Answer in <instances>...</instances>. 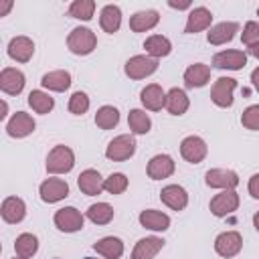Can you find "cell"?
<instances>
[{"label":"cell","instance_id":"cell-1","mask_svg":"<svg viewBox=\"0 0 259 259\" xmlns=\"http://www.w3.org/2000/svg\"><path fill=\"white\" fill-rule=\"evenodd\" d=\"M67 47L73 55H79V57H85V55H91L97 47V36L91 28L87 26H75L69 36H67Z\"/></svg>","mask_w":259,"mask_h":259},{"label":"cell","instance_id":"cell-2","mask_svg":"<svg viewBox=\"0 0 259 259\" xmlns=\"http://www.w3.org/2000/svg\"><path fill=\"white\" fill-rule=\"evenodd\" d=\"M75 166V154L69 146L57 144L47 156V172L49 174H67Z\"/></svg>","mask_w":259,"mask_h":259},{"label":"cell","instance_id":"cell-3","mask_svg":"<svg viewBox=\"0 0 259 259\" xmlns=\"http://www.w3.org/2000/svg\"><path fill=\"white\" fill-rule=\"evenodd\" d=\"M136 146L138 144H136L134 136H130V134L115 136L105 148V158L111 162H125L136 154Z\"/></svg>","mask_w":259,"mask_h":259},{"label":"cell","instance_id":"cell-4","mask_svg":"<svg viewBox=\"0 0 259 259\" xmlns=\"http://www.w3.org/2000/svg\"><path fill=\"white\" fill-rule=\"evenodd\" d=\"M156 71H158V59H152L150 55H136L127 59L123 65V73L134 81L146 79Z\"/></svg>","mask_w":259,"mask_h":259},{"label":"cell","instance_id":"cell-5","mask_svg":"<svg viewBox=\"0 0 259 259\" xmlns=\"http://www.w3.org/2000/svg\"><path fill=\"white\" fill-rule=\"evenodd\" d=\"M53 223L61 233H77L85 225V214H81L75 206H63L55 212Z\"/></svg>","mask_w":259,"mask_h":259},{"label":"cell","instance_id":"cell-6","mask_svg":"<svg viewBox=\"0 0 259 259\" xmlns=\"http://www.w3.org/2000/svg\"><path fill=\"white\" fill-rule=\"evenodd\" d=\"M235 89H237V79H233V77H219L212 83V87H210V101L217 107L227 109L235 101V97H233Z\"/></svg>","mask_w":259,"mask_h":259},{"label":"cell","instance_id":"cell-7","mask_svg":"<svg viewBox=\"0 0 259 259\" xmlns=\"http://www.w3.org/2000/svg\"><path fill=\"white\" fill-rule=\"evenodd\" d=\"M239 202H241V198H239V194H237L235 190H221L219 194H214V196L210 198L208 208H210V212H212L214 217L223 219V217L233 214V212L239 208Z\"/></svg>","mask_w":259,"mask_h":259},{"label":"cell","instance_id":"cell-8","mask_svg":"<svg viewBox=\"0 0 259 259\" xmlns=\"http://www.w3.org/2000/svg\"><path fill=\"white\" fill-rule=\"evenodd\" d=\"M241 249H243V237L239 231H225V233L217 235V239H214V251L223 259H231V257L239 255Z\"/></svg>","mask_w":259,"mask_h":259},{"label":"cell","instance_id":"cell-9","mask_svg":"<svg viewBox=\"0 0 259 259\" xmlns=\"http://www.w3.org/2000/svg\"><path fill=\"white\" fill-rule=\"evenodd\" d=\"M208 154V146L200 136H186L180 142V156L188 164H200Z\"/></svg>","mask_w":259,"mask_h":259},{"label":"cell","instance_id":"cell-10","mask_svg":"<svg viewBox=\"0 0 259 259\" xmlns=\"http://www.w3.org/2000/svg\"><path fill=\"white\" fill-rule=\"evenodd\" d=\"M204 182L208 188H221V190H235L239 184V176L235 170L227 168H210L204 174Z\"/></svg>","mask_w":259,"mask_h":259},{"label":"cell","instance_id":"cell-11","mask_svg":"<svg viewBox=\"0 0 259 259\" xmlns=\"http://www.w3.org/2000/svg\"><path fill=\"white\" fill-rule=\"evenodd\" d=\"M38 194H40L42 202L53 204V202H59V200L69 196V184L63 178H47L40 182Z\"/></svg>","mask_w":259,"mask_h":259},{"label":"cell","instance_id":"cell-12","mask_svg":"<svg viewBox=\"0 0 259 259\" xmlns=\"http://www.w3.org/2000/svg\"><path fill=\"white\" fill-rule=\"evenodd\" d=\"M34 127H36V123H34L32 115L26 113V111H16L6 121V134L10 138H26L34 132Z\"/></svg>","mask_w":259,"mask_h":259},{"label":"cell","instance_id":"cell-13","mask_svg":"<svg viewBox=\"0 0 259 259\" xmlns=\"http://www.w3.org/2000/svg\"><path fill=\"white\" fill-rule=\"evenodd\" d=\"M176 170V164L172 160V156L168 154H156L150 158L148 166H146V172L152 180H164V178H170Z\"/></svg>","mask_w":259,"mask_h":259},{"label":"cell","instance_id":"cell-14","mask_svg":"<svg viewBox=\"0 0 259 259\" xmlns=\"http://www.w3.org/2000/svg\"><path fill=\"white\" fill-rule=\"evenodd\" d=\"M24 83H26V77H24V73L20 69H16V67H4L0 71V89L6 95H18V93H22Z\"/></svg>","mask_w":259,"mask_h":259},{"label":"cell","instance_id":"cell-15","mask_svg":"<svg viewBox=\"0 0 259 259\" xmlns=\"http://www.w3.org/2000/svg\"><path fill=\"white\" fill-rule=\"evenodd\" d=\"M6 53L16 63H28L32 59V55H34V42H32V38H28L24 34L14 36V38H10Z\"/></svg>","mask_w":259,"mask_h":259},{"label":"cell","instance_id":"cell-16","mask_svg":"<svg viewBox=\"0 0 259 259\" xmlns=\"http://www.w3.org/2000/svg\"><path fill=\"white\" fill-rule=\"evenodd\" d=\"M212 65L217 69H227V71H241L247 65V55L237 49H227L221 51L212 57Z\"/></svg>","mask_w":259,"mask_h":259},{"label":"cell","instance_id":"cell-17","mask_svg":"<svg viewBox=\"0 0 259 259\" xmlns=\"http://www.w3.org/2000/svg\"><path fill=\"white\" fill-rule=\"evenodd\" d=\"M210 22H212V12L206 6H194L188 12L184 34H196L200 30H206V28H210Z\"/></svg>","mask_w":259,"mask_h":259},{"label":"cell","instance_id":"cell-18","mask_svg":"<svg viewBox=\"0 0 259 259\" xmlns=\"http://www.w3.org/2000/svg\"><path fill=\"white\" fill-rule=\"evenodd\" d=\"M160 200L168 208L180 212V210H184L188 206V192L180 184H168V186H164L160 190Z\"/></svg>","mask_w":259,"mask_h":259},{"label":"cell","instance_id":"cell-19","mask_svg":"<svg viewBox=\"0 0 259 259\" xmlns=\"http://www.w3.org/2000/svg\"><path fill=\"white\" fill-rule=\"evenodd\" d=\"M0 214H2V221L4 223L16 225V223H20L26 217V204H24V200L20 196H6L2 200Z\"/></svg>","mask_w":259,"mask_h":259},{"label":"cell","instance_id":"cell-20","mask_svg":"<svg viewBox=\"0 0 259 259\" xmlns=\"http://www.w3.org/2000/svg\"><path fill=\"white\" fill-rule=\"evenodd\" d=\"M239 32V24L233 22V20H225V22H219L214 26L208 28V34H206V40L208 45H214V47H221V45H227L235 38V34Z\"/></svg>","mask_w":259,"mask_h":259},{"label":"cell","instance_id":"cell-21","mask_svg":"<svg viewBox=\"0 0 259 259\" xmlns=\"http://www.w3.org/2000/svg\"><path fill=\"white\" fill-rule=\"evenodd\" d=\"M103 182H105V178H101V174H99L97 170H93V168L83 170V172L79 174V178H77L79 190H81L83 194H87V196H97V194H101V192H103Z\"/></svg>","mask_w":259,"mask_h":259},{"label":"cell","instance_id":"cell-22","mask_svg":"<svg viewBox=\"0 0 259 259\" xmlns=\"http://www.w3.org/2000/svg\"><path fill=\"white\" fill-rule=\"evenodd\" d=\"M140 225L144 229H150V231H156V233H164L170 229V217L162 210H156V208H146L140 212L138 217Z\"/></svg>","mask_w":259,"mask_h":259},{"label":"cell","instance_id":"cell-23","mask_svg":"<svg viewBox=\"0 0 259 259\" xmlns=\"http://www.w3.org/2000/svg\"><path fill=\"white\" fill-rule=\"evenodd\" d=\"M184 87L186 89H198L204 87L210 81V67L204 63H192L186 71H184Z\"/></svg>","mask_w":259,"mask_h":259},{"label":"cell","instance_id":"cell-24","mask_svg":"<svg viewBox=\"0 0 259 259\" xmlns=\"http://www.w3.org/2000/svg\"><path fill=\"white\" fill-rule=\"evenodd\" d=\"M140 101L146 109L150 111H160L166 105V91L158 85V83H150L142 89L140 93Z\"/></svg>","mask_w":259,"mask_h":259},{"label":"cell","instance_id":"cell-25","mask_svg":"<svg viewBox=\"0 0 259 259\" xmlns=\"http://www.w3.org/2000/svg\"><path fill=\"white\" fill-rule=\"evenodd\" d=\"M164 243L166 241L162 237H156V235L154 237H144L136 243V247L132 251V259H154L162 251Z\"/></svg>","mask_w":259,"mask_h":259},{"label":"cell","instance_id":"cell-26","mask_svg":"<svg viewBox=\"0 0 259 259\" xmlns=\"http://www.w3.org/2000/svg\"><path fill=\"white\" fill-rule=\"evenodd\" d=\"M158 22H160L158 10H154V8H150V10H138L136 14L130 16V30L132 32H146V30H152Z\"/></svg>","mask_w":259,"mask_h":259},{"label":"cell","instance_id":"cell-27","mask_svg":"<svg viewBox=\"0 0 259 259\" xmlns=\"http://www.w3.org/2000/svg\"><path fill=\"white\" fill-rule=\"evenodd\" d=\"M40 85L49 91H57V93H63L71 87V73L65 71V69H57V71H49L42 75L40 79Z\"/></svg>","mask_w":259,"mask_h":259},{"label":"cell","instance_id":"cell-28","mask_svg":"<svg viewBox=\"0 0 259 259\" xmlns=\"http://www.w3.org/2000/svg\"><path fill=\"white\" fill-rule=\"evenodd\" d=\"M93 251H97V255L105 257V259H119L123 255V241L119 237H103L99 241L93 243Z\"/></svg>","mask_w":259,"mask_h":259},{"label":"cell","instance_id":"cell-29","mask_svg":"<svg viewBox=\"0 0 259 259\" xmlns=\"http://www.w3.org/2000/svg\"><path fill=\"white\" fill-rule=\"evenodd\" d=\"M99 26L107 34L117 32L121 26V8L117 4H105L101 8V14H99Z\"/></svg>","mask_w":259,"mask_h":259},{"label":"cell","instance_id":"cell-30","mask_svg":"<svg viewBox=\"0 0 259 259\" xmlns=\"http://www.w3.org/2000/svg\"><path fill=\"white\" fill-rule=\"evenodd\" d=\"M164 107H166L168 113H172V115H184V113L188 111V107H190V99H188V95H186L184 89L172 87V89L166 93V105H164Z\"/></svg>","mask_w":259,"mask_h":259},{"label":"cell","instance_id":"cell-31","mask_svg":"<svg viewBox=\"0 0 259 259\" xmlns=\"http://www.w3.org/2000/svg\"><path fill=\"white\" fill-rule=\"evenodd\" d=\"M144 49H146V55H150L152 59H162L172 53V42L164 34H152L144 40Z\"/></svg>","mask_w":259,"mask_h":259},{"label":"cell","instance_id":"cell-32","mask_svg":"<svg viewBox=\"0 0 259 259\" xmlns=\"http://www.w3.org/2000/svg\"><path fill=\"white\" fill-rule=\"evenodd\" d=\"M36 251H38V239H36V235L22 233V235L16 237V241H14V253H16V257L30 259Z\"/></svg>","mask_w":259,"mask_h":259},{"label":"cell","instance_id":"cell-33","mask_svg":"<svg viewBox=\"0 0 259 259\" xmlns=\"http://www.w3.org/2000/svg\"><path fill=\"white\" fill-rule=\"evenodd\" d=\"M127 125H130L132 134L146 136L150 132V127H152V119H150V115L144 109H132L127 113Z\"/></svg>","mask_w":259,"mask_h":259},{"label":"cell","instance_id":"cell-34","mask_svg":"<svg viewBox=\"0 0 259 259\" xmlns=\"http://www.w3.org/2000/svg\"><path fill=\"white\" fill-rule=\"evenodd\" d=\"M113 206L107 204V202H95L87 208L85 217L93 223V225H109L113 221Z\"/></svg>","mask_w":259,"mask_h":259},{"label":"cell","instance_id":"cell-35","mask_svg":"<svg viewBox=\"0 0 259 259\" xmlns=\"http://www.w3.org/2000/svg\"><path fill=\"white\" fill-rule=\"evenodd\" d=\"M28 105L32 107V111L45 115V113L53 111V107H55V99H53L47 91H42V89H32V91L28 93Z\"/></svg>","mask_w":259,"mask_h":259},{"label":"cell","instance_id":"cell-36","mask_svg":"<svg viewBox=\"0 0 259 259\" xmlns=\"http://www.w3.org/2000/svg\"><path fill=\"white\" fill-rule=\"evenodd\" d=\"M119 123V111L113 105H103L95 113V125L99 130H113Z\"/></svg>","mask_w":259,"mask_h":259},{"label":"cell","instance_id":"cell-37","mask_svg":"<svg viewBox=\"0 0 259 259\" xmlns=\"http://www.w3.org/2000/svg\"><path fill=\"white\" fill-rule=\"evenodd\" d=\"M95 12V2L93 0H73L69 6V16L77 18V20H91Z\"/></svg>","mask_w":259,"mask_h":259},{"label":"cell","instance_id":"cell-38","mask_svg":"<svg viewBox=\"0 0 259 259\" xmlns=\"http://www.w3.org/2000/svg\"><path fill=\"white\" fill-rule=\"evenodd\" d=\"M127 184H130V180H127L125 174H121V172H113V174H109V176L105 178V182H103V190L109 192V194H121V192L127 190Z\"/></svg>","mask_w":259,"mask_h":259},{"label":"cell","instance_id":"cell-39","mask_svg":"<svg viewBox=\"0 0 259 259\" xmlns=\"http://www.w3.org/2000/svg\"><path fill=\"white\" fill-rule=\"evenodd\" d=\"M89 105H91V101H89V97H87L85 91H75V93L69 97V111H71L73 115H83V113H87Z\"/></svg>","mask_w":259,"mask_h":259},{"label":"cell","instance_id":"cell-40","mask_svg":"<svg viewBox=\"0 0 259 259\" xmlns=\"http://www.w3.org/2000/svg\"><path fill=\"white\" fill-rule=\"evenodd\" d=\"M241 123H243V127H247L251 132H259V103L249 105L241 113Z\"/></svg>","mask_w":259,"mask_h":259},{"label":"cell","instance_id":"cell-41","mask_svg":"<svg viewBox=\"0 0 259 259\" xmlns=\"http://www.w3.org/2000/svg\"><path fill=\"white\" fill-rule=\"evenodd\" d=\"M241 40H243V45H247V47L259 42V22L249 20V22L245 24L243 32H241Z\"/></svg>","mask_w":259,"mask_h":259},{"label":"cell","instance_id":"cell-42","mask_svg":"<svg viewBox=\"0 0 259 259\" xmlns=\"http://www.w3.org/2000/svg\"><path fill=\"white\" fill-rule=\"evenodd\" d=\"M247 190H249V194H251L253 198H257V200H259V174H253V176L249 178Z\"/></svg>","mask_w":259,"mask_h":259},{"label":"cell","instance_id":"cell-43","mask_svg":"<svg viewBox=\"0 0 259 259\" xmlns=\"http://www.w3.org/2000/svg\"><path fill=\"white\" fill-rule=\"evenodd\" d=\"M168 6L170 8H174V10H192V4L188 2V0H184V2H174V0H168Z\"/></svg>","mask_w":259,"mask_h":259},{"label":"cell","instance_id":"cell-44","mask_svg":"<svg viewBox=\"0 0 259 259\" xmlns=\"http://www.w3.org/2000/svg\"><path fill=\"white\" fill-rule=\"evenodd\" d=\"M251 83H253V87H255V91L259 93V67L251 71Z\"/></svg>","mask_w":259,"mask_h":259},{"label":"cell","instance_id":"cell-45","mask_svg":"<svg viewBox=\"0 0 259 259\" xmlns=\"http://www.w3.org/2000/svg\"><path fill=\"white\" fill-rule=\"evenodd\" d=\"M247 51H249V55H251V57H255V59H259V42H255V45H251V47H247Z\"/></svg>","mask_w":259,"mask_h":259},{"label":"cell","instance_id":"cell-46","mask_svg":"<svg viewBox=\"0 0 259 259\" xmlns=\"http://www.w3.org/2000/svg\"><path fill=\"white\" fill-rule=\"evenodd\" d=\"M12 8V0H6L4 4H2V8H0V16H6V12Z\"/></svg>","mask_w":259,"mask_h":259},{"label":"cell","instance_id":"cell-47","mask_svg":"<svg viewBox=\"0 0 259 259\" xmlns=\"http://www.w3.org/2000/svg\"><path fill=\"white\" fill-rule=\"evenodd\" d=\"M0 107H2V113H0V119H4V117L8 115V103H6L4 99H2V101H0Z\"/></svg>","mask_w":259,"mask_h":259},{"label":"cell","instance_id":"cell-48","mask_svg":"<svg viewBox=\"0 0 259 259\" xmlns=\"http://www.w3.org/2000/svg\"><path fill=\"white\" fill-rule=\"evenodd\" d=\"M253 227H255V231L259 233V210L253 214Z\"/></svg>","mask_w":259,"mask_h":259},{"label":"cell","instance_id":"cell-49","mask_svg":"<svg viewBox=\"0 0 259 259\" xmlns=\"http://www.w3.org/2000/svg\"><path fill=\"white\" fill-rule=\"evenodd\" d=\"M83 259H95V257H83Z\"/></svg>","mask_w":259,"mask_h":259},{"label":"cell","instance_id":"cell-50","mask_svg":"<svg viewBox=\"0 0 259 259\" xmlns=\"http://www.w3.org/2000/svg\"><path fill=\"white\" fill-rule=\"evenodd\" d=\"M257 16H259V8H257Z\"/></svg>","mask_w":259,"mask_h":259},{"label":"cell","instance_id":"cell-51","mask_svg":"<svg viewBox=\"0 0 259 259\" xmlns=\"http://www.w3.org/2000/svg\"><path fill=\"white\" fill-rule=\"evenodd\" d=\"M14 259H22V257H14Z\"/></svg>","mask_w":259,"mask_h":259}]
</instances>
